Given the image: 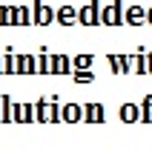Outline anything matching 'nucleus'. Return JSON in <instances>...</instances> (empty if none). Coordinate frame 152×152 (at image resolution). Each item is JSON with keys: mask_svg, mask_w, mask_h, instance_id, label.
Here are the masks:
<instances>
[{"mask_svg": "<svg viewBox=\"0 0 152 152\" xmlns=\"http://www.w3.org/2000/svg\"><path fill=\"white\" fill-rule=\"evenodd\" d=\"M115 12H118V3H112V6L103 12V20H106V23H118V15H115Z\"/></svg>", "mask_w": 152, "mask_h": 152, "instance_id": "1", "label": "nucleus"}, {"mask_svg": "<svg viewBox=\"0 0 152 152\" xmlns=\"http://www.w3.org/2000/svg\"><path fill=\"white\" fill-rule=\"evenodd\" d=\"M149 20H152V15H149Z\"/></svg>", "mask_w": 152, "mask_h": 152, "instance_id": "8", "label": "nucleus"}, {"mask_svg": "<svg viewBox=\"0 0 152 152\" xmlns=\"http://www.w3.org/2000/svg\"><path fill=\"white\" fill-rule=\"evenodd\" d=\"M66 118H69V121L77 118V109H75V106H69V109H66Z\"/></svg>", "mask_w": 152, "mask_h": 152, "instance_id": "7", "label": "nucleus"}, {"mask_svg": "<svg viewBox=\"0 0 152 152\" xmlns=\"http://www.w3.org/2000/svg\"><path fill=\"white\" fill-rule=\"evenodd\" d=\"M132 118H135V109L126 103V109H124V121H132Z\"/></svg>", "mask_w": 152, "mask_h": 152, "instance_id": "5", "label": "nucleus"}, {"mask_svg": "<svg viewBox=\"0 0 152 152\" xmlns=\"http://www.w3.org/2000/svg\"><path fill=\"white\" fill-rule=\"evenodd\" d=\"M80 20H83V23H95V3H92V6H86L83 12H80Z\"/></svg>", "mask_w": 152, "mask_h": 152, "instance_id": "2", "label": "nucleus"}, {"mask_svg": "<svg viewBox=\"0 0 152 152\" xmlns=\"http://www.w3.org/2000/svg\"><path fill=\"white\" fill-rule=\"evenodd\" d=\"M129 20H132V23H141V20H144V12H141V9H129Z\"/></svg>", "mask_w": 152, "mask_h": 152, "instance_id": "4", "label": "nucleus"}, {"mask_svg": "<svg viewBox=\"0 0 152 152\" xmlns=\"http://www.w3.org/2000/svg\"><path fill=\"white\" fill-rule=\"evenodd\" d=\"M89 63H92V58H89V55H83V58H77V66H89Z\"/></svg>", "mask_w": 152, "mask_h": 152, "instance_id": "6", "label": "nucleus"}, {"mask_svg": "<svg viewBox=\"0 0 152 152\" xmlns=\"http://www.w3.org/2000/svg\"><path fill=\"white\" fill-rule=\"evenodd\" d=\"M60 20H63V23H72V20H75V12H72V9H60Z\"/></svg>", "mask_w": 152, "mask_h": 152, "instance_id": "3", "label": "nucleus"}]
</instances>
